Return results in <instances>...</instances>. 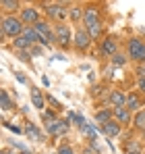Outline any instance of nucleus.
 <instances>
[{"label":"nucleus","mask_w":145,"mask_h":154,"mask_svg":"<svg viewBox=\"0 0 145 154\" xmlns=\"http://www.w3.org/2000/svg\"><path fill=\"white\" fill-rule=\"evenodd\" d=\"M126 108L131 110V112H139V110H143V96L139 94V92H131V94H126Z\"/></svg>","instance_id":"11"},{"label":"nucleus","mask_w":145,"mask_h":154,"mask_svg":"<svg viewBox=\"0 0 145 154\" xmlns=\"http://www.w3.org/2000/svg\"><path fill=\"white\" fill-rule=\"evenodd\" d=\"M21 154H31V152H27V150H25V152H21Z\"/></svg>","instance_id":"37"},{"label":"nucleus","mask_w":145,"mask_h":154,"mask_svg":"<svg viewBox=\"0 0 145 154\" xmlns=\"http://www.w3.org/2000/svg\"><path fill=\"white\" fill-rule=\"evenodd\" d=\"M0 11H2V15H15L17 11L21 13V2L19 0H0Z\"/></svg>","instance_id":"17"},{"label":"nucleus","mask_w":145,"mask_h":154,"mask_svg":"<svg viewBox=\"0 0 145 154\" xmlns=\"http://www.w3.org/2000/svg\"><path fill=\"white\" fill-rule=\"evenodd\" d=\"M58 154H75V152H72L71 146L67 144V146H60V148H58Z\"/></svg>","instance_id":"30"},{"label":"nucleus","mask_w":145,"mask_h":154,"mask_svg":"<svg viewBox=\"0 0 145 154\" xmlns=\"http://www.w3.org/2000/svg\"><path fill=\"white\" fill-rule=\"evenodd\" d=\"M143 110H145V108H143Z\"/></svg>","instance_id":"38"},{"label":"nucleus","mask_w":145,"mask_h":154,"mask_svg":"<svg viewBox=\"0 0 145 154\" xmlns=\"http://www.w3.org/2000/svg\"><path fill=\"white\" fill-rule=\"evenodd\" d=\"M31 104H33L35 108H40V110H44V106H46V98L40 94L37 88H31Z\"/></svg>","instance_id":"20"},{"label":"nucleus","mask_w":145,"mask_h":154,"mask_svg":"<svg viewBox=\"0 0 145 154\" xmlns=\"http://www.w3.org/2000/svg\"><path fill=\"white\" fill-rule=\"evenodd\" d=\"M42 119H44V123L48 125L52 121H56V112H54V110H42Z\"/></svg>","instance_id":"26"},{"label":"nucleus","mask_w":145,"mask_h":154,"mask_svg":"<svg viewBox=\"0 0 145 154\" xmlns=\"http://www.w3.org/2000/svg\"><path fill=\"white\" fill-rule=\"evenodd\" d=\"M19 17H21V21L25 23V27H33L35 23H40V21H42L40 11H37V6H33V4L23 6V8H21V13H19Z\"/></svg>","instance_id":"7"},{"label":"nucleus","mask_w":145,"mask_h":154,"mask_svg":"<svg viewBox=\"0 0 145 154\" xmlns=\"http://www.w3.org/2000/svg\"><path fill=\"white\" fill-rule=\"evenodd\" d=\"M21 35H23V38H27L33 46H37V44H40V35H37V31H35L33 27H25V31L21 33Z\"/></svg>","instance_id":"24"},{"label":"nucleus","mask_w":145,"mask_h":154,"mask_svg":"<svg viewBox=\"0 0 145 154\" xmlns=\"http://www.w3.org/2000/svg\"><path fill=\"white\" fill-rule=\"evenodd\" d=\"M46 100H48V102L52 104V106H56V108H62V104L58 102V100H56V98H52V96H46Z\"/></svg>","instance_id":"33"},{"label":"nucleus","mask_w":145,"mask_h":154,"mask_svg":"<svg viewBox=\"0 0 145 154\" xmlns=\"http://www.w3.org/2000/svg\"><path fill=\"white\" fill-rule=\"evenodd\" d=\"M33 29L37 31V35H40V44H44V46H48V44H54L56 42V35H54V27L48 25V21H40V23H35Z\"/></svg>","instance_id":"5"},{"label":"nucleus","mask_w":145,"mask_h":154,"mask_svg":"<svg viewBox=\"0 0 145 154\" xmlns=\"http://www.w3.org/2000/svg\"><path fill=\"white\" fill-rule=\"evenodd\" d=\"M0 108H2L4 112H8V110H13V108H15V104H13V100H10V96H8V92H6V90H2V92H0Z\"/></svg>","instance_id":"21"},{"label":"nucleus","mask_w":145,"mask_h":154,"mask_svg":"<svg viewBox=\"0 0 145 154\" xmlns=\"http://www.w3.org/2000/svg\"><path fill=\"white\" fill-rule=\"evenodd\" d=\"M126 58L141 65L145 63V42L141 38H129L126 40Z\"/></svg>","instance_id":"3"},{"label":"nucleus","mask_w":145,"mask_h":154,"mask_svg":"<svg viewBox=\"0 0 145 154\" xmlns=\"http://www.w3.org/2000/svg\"><path fill=\"white\" fill-rule=\"evenodd\" d=\"M124 63H126V56H124V54H120V52L112 58V67H114V69H116V67H122Z\"/></svg>","instance_id":"27"},{"label":"nucleus","mask_w":145,"mask_h":154,"mask_svg":"<svg viewBox=\"0 0 145 154\" xmlns=\"http://www.w3.org/2000/svg\"><path fill=\"white\" fill-rule=\"evenodd\" d=\"M87 31H89V35H91V40H93V42L106 38V35H104V23H96V25L87 27Z\"/></svg>","instance_id":"22"},{"label":"nucleus","mask_w":145,"mask_h":154,"mask_svg":"<svg viewBox=\"0 0 145 154\" xmlns=\"http://www.w3.org/2000/svg\"><path fill=\"white\" fill-rule=\"evenodd\" d=\"M15 54H17L19 60H23V63H29V60H31V52L29 50H15Z\"/></svg>","instance_id":"28"},{"label":"nucleus","mask_w":145,"mask_h":154,"mask_svg":"<svg viewBox=\"0 0 145 154\" xmlns=\"http://www.w3.org/2000/svg\"><path fill=\"white\" fill-rule=\"evenodd\" d=\"M141 144H143V148H145V133H141Z\"/></svg>","instance_id":"36"},{"label":"nucleus","mask_w":145,"mask_h":154,"mask_svg":"<svg viewBox=\"0 0 145 154\" xmlns=\"http://www.w3.org/2000/svg\"><path fill=\"white\" fill-rule=\"evenodd\" d=\"M133 117H135V112H131L126 106L114 108V119H116L120 125H133Z\"/></svg>","instance_id":"12"},{"label":"nucleus","mask_w":145,"mask_h":154,"mask_svg":"<svg viewBox=\"0 0 145 154\" xmlns=\"http://www.w3.org/2000/svg\"><path fill=\"white\" fill-rule=\"evenodd\" d=\"M122 148H124V152H126V154H133V152L143 154V150H145L143 144H141V140H133V137H131V140H126Z\"/></svg>","instance_id":"18"},{"label":"nucleus","mask_w":145,"mask_h":154,"mask_svg":"<svg viewBox=\"0 0 145 154\" xmlns=\"http://www.w3.org/2000/svg\"><path fill=\"white\" fill-rule=\"evenodd\" d=\"M71 125V119H56V121H52L46 125V131H48V135L52 137H58V135H64L67 133V129Z\"/></svg>","instance_id":"9"},{"label":"nucleus","mask_w":145,"mask_h":154,"mask_svg":"<svg viewBox=\"0 0 145 154\" xmlns=\"http://www.w3.org/2000/svg\"><path fill=\"white\" fill-rule=\"evenodd\" d=\"M102 54L110 56V58H114L118 54V40H116V35H106L102 40Z\"/></svg>","instance_id":"10"},{"label":"nucleus","mask_w":145,"mask_h":154,"mask_svg":"<svg viewBox=\"0 0 145 154\" xmlns=\"http://www.w3.org/2000/svg\"><path fill=\"white\" fill-rule=\"evenodd\" d=\"M135 73H137V77H145V63H141V65H137Z\"/></svg>","instance_id":"31"},{"label":"nucleus","mask_w":145,"mask_h":154,"mask_svg":"<svg viewBox=\"0 0 145 154\" xmlns=\"http://www.w3.org/2000/svg\"><path fill=\"white\" fill-rule=\"evenodd\" d=\"M83 17H85V6L71 4V8H69V21L75 23V25H79V23H83Z\"/></svg>","instance_id":"14"},{"label":"nucleus","mask_w":145,"mask_h":154,"mask_svg":"<svg viewBox=\"0 0 145 154\" xmlns=\"http://www.w3.org/2000/svg\"><path fill=\"white\" fill-rule=\"evenodd\" d=\"M137 92L145 96V77H137Z\"/></svg>","instance_id":"29"},{"label":"nucleus","mask_w":145,"mask_h":154,"mask_svg":"<svg viewBox=\"0 0 145 154\" xmlns=\"http://www.w3.org/2000/svg\"><path fill=\"white\" fill-rule=\"evenodd\" d=\"M81 133H83L89 142H96V140H97V125L87 123V125H83V127H81Z\"/></svg>","instance_id":"23"},{"label":"nucleus","mask_w":145,"mask_h":154,"mask_svg":"<svg viewBox=\"0 0 145 154\" xmlns=\"http://www.w3.org/2000/svg\"><path fill=\"white\" fill-rule=\"evenodd\" d=\"M42 6H44L46 17L52 19L56 25H62L69 19V8H71L69 2H44Z\"/></svg>","instance_id":"2"},{"label":"nucleus","mask_w":145,"mask_h":154,"mask_svg":"<svg viewBox=\"0 0 145 154\" xmlns=\"http://www.w3.org/2000/svg\"><path fill=\"white\" fill-rule=\"evenodd\" d=\"M15 75H17V79H19L21 83H27V79H25V75H23V73H15Z\"/></svg>","instance_id":"35"},{"label":"nucleus","mask_w":145,"mask_h":154,"mask_svg":"<svg viewBox=\"0 0 145 154\" xmlns=\"http://www.w3.org/2000/svg\"><path fill=\"white\" fill-rule=\"evenodd\" d=\"M96 23H102V8L97 4H87L85 6V17H83V27L87 29Z\"/></svg>","instance_id":"8"},{"label":"nucleus","mask_w":145,"mask_h":154,"mask_svg":"<svg viewBox=\"0 0 145 154\" xmlns=\"http://www.w3.org/2000/svg\"><path fill=\"white\" fill-rule=\"evenodd\" d=\"M54 35H56V44H60L62 48H69L72 44V38H75V31H71L69 25H54Z\"/></svg>","instance_id":"6"},{"label":"nucleus","mask_w":145,"mask_h":154,"mask_svg":"<svg viewBox=\"0 0 145 154\" xmlns=\"http://www.w3.org/2000/svg\"><path fill=\"white\" fill-rule=\"evenodd\" d=\"M110 121H114V108H99V110H96V123L99 127H104Z\"/></svg>","instance_id":"15"},{"label":"nucleus","mask_w":145,"mask_h":154,"mask_svg":"<svg viewBox=\"0 0 145 154\" xmlns=\"http://www.w3.org/2000/svg\"><path fill=\"white\" fill-rule=\"evenodd\" d=\"M99 129H102V133H104L106 137H110V140H112V137H118V135L122 133V125L116 121V119L110 121V123H106L104 127H99Z\"/></svg>","instance_id":"13"},{"label":"nucleus","mask_w":145,"mask_h":154,"mask_svg":"<svg viewBox=\"0 0 145 154\" xmlns=\"http://www.w3.org/2000/svg\"><path fill=\"white\" fill-rule=\"evenodd\" d=\"M29 52H31V56H42V54H44V50H42L40 46H33Z\"/></svg>","instance_id":"32"},{"label":"nucleus","mask_w":145,"mask_h":154,"mask_svg":"<svg viewBox=\"0 0 145 154\" xmlns=\"http://www.w3.org/2000/svg\"><path fill=\"white\" fill-rule=\"evenodd\" d=\"M69 119H71V121H75V123L79 125V129L83 127V125H87L85 117H81V115H77V112H69Z\"/></svg>","instance_id":"25"},{"label":"nucleus","mask_w":145,"mask_h":154,"mask_svg":"<svg viewBox=\"0 0 145 154\" xmlns=\"http://www.w3.org/2000/svg\"><path fill=\"white\" fill-rule=\"evenodd\" d=\"M0 154H15V150H13V148H6V146H4V148L0 150Z\"/></svg>","instance_id":"34"},{"label":"nucleus","mask_w":145,"mask_h":154,"mask_svg":"<svg viewBox=\"0 0 145 154\" xmlns=\"http://www.w3.org/2000/svg\"><path fill=\"white\" fill-rule=\"evenodd\" d=\"M23 31H25V23L21 21L19 15H2V19H0V33H2V38L15 40Z\"/></svg>","instance_id":"1"},{"label":"nucleus","mask_w":145,"mask_h":154,"mask_svg":"<svg viewBox=\"0 0 145 154\" xmlns=\"http://www.w3.org/2000/svg\"><path fill=\"white\" fill-rule=\"evenodd\" d=\"M23 131H25V135H27V137H31V140H35V142H44V133L37 129V125H33V123H27Z\"/></svg>","instance_id":"19"},{"label":"nucleus","mask_w":145,"mask_h":154,"mask_svg":"<svg viewBox=\"0 0 145 154\" xmlns=\"http://www.w3.org/2000/svg\"><path fill=\"white\" fill-rule=\"evenodd\" d=\"M91 44H93V40H91L89 31H87L85 27H77V29H75V38H72V46H75V50H77V52H87Z\"/></svg>","instance_id":"4"},{"label":"nucleus","mask_w":145,"mask_h":154,"mask_svg":"<svg viewBox=\"0 0 145 154\" xmlns=\"http://www.w3.org/2000/svg\"><path fill=\"white\" fill-rule=\"evenodd\" d=\"M106 102H108V104H112L114 108H120V106H126V96L122 94L120 90H112V92L108 94Z\"/></svg>","instance_id":"16"}]
</instances>
